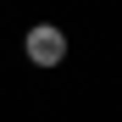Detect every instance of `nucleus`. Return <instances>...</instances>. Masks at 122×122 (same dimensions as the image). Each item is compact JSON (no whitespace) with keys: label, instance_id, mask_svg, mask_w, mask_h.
I'll return each mask as SVG.
<instances>
[{"label":"nucleus","instance_id":"nucleus-1","mask_svg":"<svg viewBox=\"0 0 122 122\" xmlns=\"http://www.w3.org/2000/svg\"><path fill=\"white\" fill-rule=\"evenodd\" d=\"M67 33H61L56 22H33L28 33H22V56H28V67H39V72H50V67H61L67 61Z\"/></svg>","mask_w":122,"mask_h":122}]
</instances>
